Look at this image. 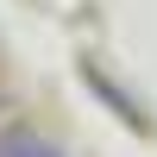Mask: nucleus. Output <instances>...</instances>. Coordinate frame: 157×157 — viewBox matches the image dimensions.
<instances>
[{"instance_id": "nucleus-1", "label": "nucleus", "mask_w": 157, "mask_h": 157, "mask_svg": "<svg viewBox=\"0 0 157 157\" xmlns=\"http://www.w3.org/2000/svg\"><path fill=\"white\" fill-rule=\"evenodd\" d=\"M0 157H63V151L38 132H0Z\"/></svg>"}]
</instances>
